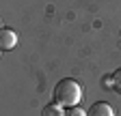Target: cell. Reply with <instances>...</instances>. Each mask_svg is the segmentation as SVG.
Here are the masks:
<instances>
[{
    "label": "cell",
    "mask_w": 121,
    "mask_h": 116,
    "mask_svg": "<svg viewBox=\"0 0 121 116\" xmlns=\"http://www.w3.org/2000/svg\"><path fill=\"white\" fill-rule=\"evenodd\" d=\"M54 101L58 105H63V108H73V105H78L80 103V99H82V88H80V84L71 80V77H65V80H60L56 86H54V93H52Z\"/></svg>",
    "instance_id": "cell-1"
},
{
    "label": "cell",
    "mask_w": 121,
    "mask_h": 116,
    "mask_svg": "<svg viewBox=\"0 0 121 116\" xmlns=\"http://www.w3.org/2000/svg\"><path fill=\"white\" fill-rule=\"evenodd\" d=\"M15 45H17V32L11 30V28H2V30H0V47L4 52H9Z\"/></svg>",
    "instance_id": "cell-2"
},
{
    "label": "cell",
    "mask_w": 121,
    "mask_h": 116,
    "mask_svg": "<svg viewBox=\"0 0 121 116\" xmlns=\"http://www.w3.org/2000/svg\"><path fill=\"white\" fill-rule=\"evenodd\" d=\"M86 116H115V112H112V108L106 103V101H97V103H93L89 108Z\"/></svg>",
    "instance_id": "cell-3"
},
{
    "label": "cell",
    "mask_w": 121,
    "mask_h": 116,
    "mask_svg": "<svg viewBox=\"0 0 121 116\" xmlns=\"http://www.w3.org/2000/svg\"><path fill=\"white\" fill-rule=\"evenodd\" d=\"M41 116H65V108L58 105L56 101H52V103H48L41 110Z\"/></svg>",
    "instance_id": "cell-4"
},
{
    "label": "cell",
    "mask_w": 121,
    "mask_h": 116,
    "mask_svg": "<svg viewBox=\"0 0 121 116\" xmlns=\"http://www.w3.org/2000/svg\"><path fill=\"white\" fill-rule=\"evenodd\" d=\"M112 90L121 95V69H117L112 73Z\"/></svg>",
    "instance_id": "cell-5"
},
{
    "label": "cell",
    "mask_w": 121,
    "mask_h": 116,
    "mask_svg": "<svg viewBox=\"0 0 121 116\" xmlns=\"http://www.w3.org/2000/svg\"><path fill=\"white\" fill-rule=\"evenodd\" d=\"M65 116H86V112L78 105H73V108H65Z\"/></svg>",
    "instance_id": "cell-6"
},
{
    "label": "cell",
    "mask_w": 121,
    "mask_h": 116,
    "mask_svg": "<svg viewBox=\"0 0 121 116\" xmlns=\"http://www.w3.org/2000/svg\"><path fill=\"white\" fill-rule=\"evenodd\" d=\"M102 86L104 88H112V75H104L102 77Z\"/></svg>",
    "instance_id": "cell-7"
}]
</instances>
